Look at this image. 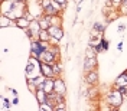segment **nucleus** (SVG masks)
Segmentation results:
<instances>
[{
    "label": "nucleus",
    "mask_w": 127,
    "mask_h": 111,
    "mask_svg": "<svg viewBox=\"0 0 127 111\" xmlns=\"http://www.w3.org/2000/svg\"><path fill=\"white\" fill-rule=\"evenodd\" d=\"M119 91L121 95H127V85H123V87H119Z\"/></svg>",
    "instance_id": "f3484780"
},
{
    "label": "nucleus",
    "mask_w": 127,
    "mask_h": 111,
    "mask_svg": "<svg viewBox=\"0 0 127 111\" xmlns=\"http://www.w3.org/2000/svg\"><path fill=\"white\" fill-rule=\"evenodd\" d=\"M45 12H46V15H48V16H55L56 13H58V9L54 7L52 4H49L48 7H45Z\"/></svg>",
    "instance_id": "f8f14e48"
},
{
    "label": "nucleus",
    "mask_w": 127,
    "mask_h": 111,
    "mask_svg": "<svg viewBox=\"0 0 127 111\" xmlns=\"http://www.w3.org/2000/svg\"><path fill=\"white\" fill-rule=\"evenodd\" d=\"M43 51H46V48L40 42H32V55L33 56H39Z\"/></svg>",
    "instance_id": "7ed1b4c3"
},
{
    "label": "nucleus",
    "mask_w": 127,
    "mask_h": 111,
    "mask_svg": "<svg viewBox=\"0 0 127 111\" xmlns=\"http://www.w3.org/2000/svg\"><path fill=\"white\" fill-rule=\"evenodd\" d=\"M87 58H95V49L93 46H90L87 49Z\"/></svg>",
    "instance_id": "dca6fc26"
},
{
    "label": "nucleus",
    "mask_w": 127,
    "mask_h": 111,
    "mask_svg": "<svg viewBox=\"0 0 127 111\" xmlns=\"http://www.w3.org/2000/svg\"><path fill=\"white\" fill-rule=\"evenodd\" d=\"M54 91H55V92H58V94H61V95L65 94L66 88H65V85H64V82L61 81V79H56V81H54Z\"/></svg>",
    "instance_id": "423d86ee"
},
{
    "label": "nucleus",
    "mask_w": 127,
    "mask_h": 111,
    "mask_svg": "<svg viewBox=\"0 0 127 111\" xmlns=\"http://www.w3.org/2000/svg\"><path fill=\"white\" fill-rule=\"evenodd\" d=\"M40 71L42 74L46 77V78H52L54 77V69L49 63H45V62H40Z\"/></svg>",
    "instance_id": "20e7f679"
},
{
    "label": "nucleus",
    "mask_w": 127,
    "mask_h": 111,
    "mask_svg": "<svg viewBox=\"0 0 127 111\" xmlns=\"http://www.w3.org/2000/svg\"><path fill=\"white\" fill-rule=\"evenodd\" d=\"M51 4V0H43V7H48Z\"/></svg>",
    "instance_id": "5701e85b"
},
{
    "label": "nucleus",
    "mask_w": 127,
    "mask_h": 111,
    "mask_svg": "<svg viewBox=\"0 0 127 111\" xmlns=\"http://www.w3.org/2000/svg\"><path fill=\"white\" fill-rule=\"evenodd\" d=\"M39 36H40V40H42V42H46V40L49 39V36H51V35H49V32H48V30L42 29V30L39 32Z\"/></svg>",
    "instance_id": "4468645a"
},
{
    "label": "nucleus",
    "mask_w": 127,
    "mask_h": 111,
    "mask_svg": "<svg viewBox=\"0 0 127 111\" xmlns=\"http://www.w3.org/2000/svg\"><path fill=\"white\" fill-rule=\"evenodd\" d=\"M101 46H103L104 51H107V48H108V43H107L105 40H101Z\"/></svg>",
    "instance_id": "6ab92c4d"
},
{
    "label": "nucleus",
    "mask_w": 127,
    "mask_h": 111,
    "mask_svg": "<svg viewBox=\"0 0 127 111\" xmlns=\"http://www.w3.org/2000/svg\"><path fill=\"white\" fill-rule=\"evenodd\" d=\"M116 85L117 87H123V85H127V72H124L123 75H120L117 81H116Z\"/></svg>",
    "instance_id": "9b49d317"
},
{
    "label": "nucleus",
    "mask_w": 127,
    "mask_h": 111,
    "mask_svg": "<svg viewBox=\"0 0 127 111\" xmlns=\"http://www.w3.org/2000/svg\"><path fill=\"white\" fill-rule=\"evenodd\" d=\"M97 65V61H95V58H87V61L84 63V68H85V71H93L94 69V66Z\"/></svg>",
    "instance_id": "6e6552de"
},
{
    "label": "nucleus",
    "mask_w": 127,
    "mask_h": 111,
    "mask_svg": "<svg viewBox=\"0 0 127 111\" xmlns=\"http://www.w3.org/2000/svg\"><path fill=\"white\" fill-rule=\"evenodd\" d=\"M32 69H33V65H32V63H29V65H28V69H26V72H28V74H31Z\"/></svg>",
    "instance_id": "aec40b11"
},
{
    "label": "nucleus",
    "mask_w": 127,
    "mask_h": 111,
    "mask_svg": "<svg viewBox=\"0 0 127 111\" xmlns=\"http://www.w3.org/2000/svg\"><path fill=\"white\" fill-rule=\"evenodd\" d=\"M29 88H31L32 91H35V82L33 81H29Z\"/></svg>",
    "instance_id": "4be33fe9"
},
{
    "label": "nucleus",
    "mask_w": 127,
    "mask_h": 111,
    "mask_svg": "<svg viewBox=\"0 0 127 111\" xmlns=\"http://www.w3.org/2000/svg\"><path fill=\"white\" fill-rule=\"evenodd\" d=\"M107 100H108V103H110L111 105H114V107H119V105H121V101H123L120 91H117V92H110V94H108V97H107Z\"/></svg>",
    "instance_id": "f03ea898"
},
{
    "label": "nucleus",
    "mask_w": 127,
    "mask_h": 111,
    "mask_svg": "<svg viewBox=\"0 0 127 111\" xmlns=\"http://www.w3.org/2000/svg\"><path fill=\"white\" fill-rule=\"evenodd\" d=\"M94 29H97V30H100V32H103V30H104V26H101L100 23H95V25H94Z\"/></svg>",
    "instance_id": "a211bd4d"
},
{
    "label": "nucleus",
    "mask_w": 127,
    "mask_h": 111,
    "mask_svg": "<svg viewBox=\"0 0 127 111\" xmlns=\"http://www.w3.org/2000/svg\"><path fill=\"white\" fill-rule=\"evenodd\" d=\"M52 69H54V74H59V69H61V66H54V68H52Z\"/></svg>",
    "instance_id": "412c9836"
},
{
    "label": "nucleus",
    "mask_w": 127,
    "mask_h": 111,
    "mask_svg": "<svg viewBox=\"0 0 127 111\" xmlns=\"http://www.w3.org/2000/svg\"><path fill=\"white\" fill-rule=\"evenodd\" d=\"M16 23H17V26L19 28H29V22L26 20V19H23V17H20V19H16Z\"/></svg>",
    "instance_id": "ddd939ff"
},
{
    "label": "nucleus",
    "mask_w": 127,
    "mask_h": 111,
    "mask_svg": "<svg viewBox=\"0 0 127 111\" xmlns=\"http://www.w3.org/2000/svg\"><path fill=\"white\" fill-rule=\"evenodd\" d=\"M36 97H38V101H39L40 104H43V103H46V100H48V92L43 88H40L39 91L36 92Z\"/></svg>",
    "instance_id": "1a4fd4ad"
},
{
    "label": "nucleus",
    "mask_w": 127,
    "mask_h": 111,
    "mask_svg": "<svg viewBox=\"0 0 127 111\" xmlns=\"http://www.w3.org/2000/svg\"><path fill=\"white\" fill-rule=\"evenodd\" d=\"M48 32H49V35L51 36H54V38H56V39H61L62 38V30L59 29V26H49L48 28Z\"/></svg>",
    "instance_id": "39448f33"
},
{
    "label": "nucleus",
    "mask_w": 127,
    "mask_h": 111,
    "mask_svg": "<svg viewBox=\"0 0 127 111\" xmlns=\"http://www.w3.org/2000/svg\"><path fill=\"white\" fill-rule=\"evenodd\" d=\"M97 81H98V75H97V72L95 71H90L87 75V82L88 84H91V85H94L97 84Z\"/></svg>",
    "instance_id": "9d476101"
},
{
    "label": "nucleus",
    "mask_w": 127,
    "mask_h": 111,
    "mask_svg": "<svg viewBox=\"0 0 127 111\" xmlns=\"http://www.w3.org/2000/svg\"><path fill=\"white\" fill-rule=\"evenodd\" d=\"M40 88H43V89L46 91L48 94H49V92H51V91L54 89V81H52L51 78L45 79V81L42 82V85H40Z\"/></svg>",
    "instance_id": "0eeeda50"
},
{
    "label": "nucleus",
    "mask_w": 127,
    "mask_h": 111,
    "mask_svg": "<svg viewBox=\"0 0 127 111\" xmlns=\"http://www.w3.org/2000/svg\"><path fill=\"white\" fill-rule=\"evenodd\" d=\"M29 26H31V29H32V35H33V33H38V32H39V28H40V25L38 23V22H32L31 25H29Z\"/></svg>",
    "instance_id": "2eb2a0df"
},
{
    "label": "nucleus",
    "mask_w": 127,
    "mask_h": 111,
    "mask_svg": "<svg viewBox=\"0 0 127 111\" xmlns=\"http://www.w3.org/2000/svg\"><path fill=\"white\" fill-rule=\"evenodd\" d=\"M38 59H39L40 62H45V63L52 65L54 61H55V54H54L52 51H43V52L38 56Z\"/></svg>",
    "instance_id": "f257e3e1"
},
{
    "label": "nucleus",
    "mask_w": 127,
    "mask_h": 111,
    "mask_svg": "<svg viewBox=\"0 0 127 111\" xmlns=\"http://www.w3.org/2000/svg\"><path fill=\"white\" fill-rule=\"evenodd\" d=\"M4 107H6V108H9V107H10V105H9V101H7V100H4Z\"/></svg>",
    "instance_id": "393cba45"
},
{
    "label": "nucleus",
    "mask_w": 127,
    "mask_h": 111,
    "mask_svg": "<svg viewBox=\"0 0 127 111\" xmlns=\"http://www.w3.org/2000/svg\"><path fill=\"white\" fill-rule=\"evenodd\" d=\"M55 1H56V3H58V4L61 3V6H62V7H64V6H65V0H55Z\"/></svg>",
    "instance_id": "b1692460"
}]
</instances>
